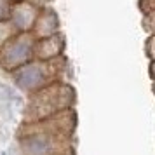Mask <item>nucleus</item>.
Segmentation results:
<instances>
[{
    "instance_id": "1a4fd4ad",
    "label": "nucleus",
    "mask_w": 155,
    "mask_h": 155,
    "mask_svg": "<svg viewBox=\"0 0 155 155\" xmlns=\"http://www.w3.org/2000/svg\"><path fill=\"white\" fill-rule=\"evenodd\" d=\"M18 31L16 28L11 25V21H0V45H4V44L7 42L11 37H14Z\"/></svg>"
},
{
    "instance_id": "6e6552de",
    "label": "nucleus",
    "mask_w": 155,
    "mask_h": 155,
    "mask_svg": "<svg viewBox=\"0 0 155 155\" xmlns=\"http://www.w3.org/2000/svg\"><path fill=\"white\" fill-rule=\"evenodd\" d=\"M30 33L33 35L35 40L40 38H47L51 35L59 33V18L58 12L51 7H42L37 14V19L33 23V26L30 30Z\"/></svg>"
},
{
    "instance_id": "9d476101",
    "label": "nucleus",
    "mask_w": 155,
    "mask_h": 155,
    "mask_svg": "<svg viewBox=\"0 0 155 155\" xmlns=\"http://www.w3.org/2000/svg\"><path fill=\"white\" fill-rule=\"evenodd\" d=\"M11 2L9 0H0V21H9V14H11Z\"/></svg>"
},
{
    "instance_id": "ddd939ff",
    "label": "nucleus",
    "mask_w": 155,
    "mask_h": 155,
    "mask_svg": "<svg viewBox=\"0 0 155 155\" xmlns=\"http://www.w3.org/2000/svg\"><path fill=\"white\" fill-rule=\"evenodd\" d=\"M152 45H153V35H148L147 44H145V52L148 56V61H153V51H152Z\"/></svg>"
},
{
    "instance_id": "39448f33",
    "label": "nucleus",
    "mask_w": 155,
    "mask_h": 155,
    "mask_svg": "<svg viewBox=\"0 0 155 155\" xmlns=\"http://www.w3.org/2000/svg\"><path fill=\"white\" fill-rule=\"evenodd\" d=\"M77 129V113L75 110H66L58 115H52L49 119L31 122V124H21L18 136L26 134H51V136H73Z\"/></svg>"
},
{
    "instance_id": "f03ea898",
    "label": "nucleus",
    "mask_w": 155,
    "mask_h": 155,
    "mask_svg": "<svg viewBox=\"0 0 155 155\" xmlns=\"http://www.w3.org/2000/svg\"><path fill=\"white\" fill-rule=\"evenodd\" d=\"M66 73V58L61 56L51 61H37L31 59L30 63L23 64L21 68L12 71L14 84L26 94L44 89L45 85H51L54 82H63V77Z\"/></svg>"
},
{
    "instance_id": "20e7f679",
    "label": "nucleus",
    "mask_w": 155,
    "mask_h": 155,
    "mask_svg": "<svg viewBox=\"0 0 155 155\" xmlns=\"http://www.w3.org/2000/svg\"><path fill=\"white\" fill-rule=\"evenodd\" d=\"M35 38L31 33H16L11 37L4 45H0V66L7 71L21 68L23 64L31 61V51H33Z\"/></svg>"
},
{
    "instance_id": "7ed1b4c3",
    "label": "nucleus",
    "mask_w": 155,
    "mask_h": 155,
    "mask_svg": "<svg viewBox=\"0 0 155 155\" xmlns=\"http://www.w3.org/2000/svg\"><path fill=\"white\" fill-rule=\"evenodd\" d=\"M19 155H73V136H51V134H26L18 136Z\"/></svg>"
},
{
    "instance_id": "9b49d317",
    "label": "nucleus",
    "mask_w": 155,
    "mask_h": 155,
    "mask_svg": "<svg viewBox=\"0 0 155 155\" xmlns=\"http://www.w3.org/2000/svg\"><path fill=\"white\" fill-rule=\"evenodd\" d=\"M140 11L141 16L153 14V0H140Z\"/></svg>"
},
{
    "instance_id": "423d86ee",
    "label": "nucleus",
    "mask_w": 155,
    "mask_h": 155,
    "mask_svg": "<svg viewBox=\"0 0 155 155\" xmlns=\"http://www.w3.org/2000/svg\"><path fill=\"white\" fill-rule=\"evenodd\" d=\"M38 11L40 9L37 7L35 4H31L30 0L12 4L11 5V14H9V21L16 28L18 33H28L37 19Z\"/></svg>"
},
{
    "instance_id": "f257e3e1",
    "label": "nucleus",
    "mask_w": 155,
    "mask_h": 155,
    "mask_svg": "<svg viewBox=\"0 0 155 155\" xmlns=\"http://www.w3.org/2000/svg\"><path fill=\"white\" fill-rule=\"evenodd\" d=\"M75 103H77V92L71 84L63 80L45 85L44 89L30 94L23 113V124L38 122L66 110H73Z\"/></svg>"
},
{
    "instance_id": "4468645a",
    "label": "nucleus",
    "mask_w": 155,
    "mask_h": 155,
    "mask_svg": "<svg viewBox=\"0 0 155 155\" xmlns=\"http://www.w3.org/2000/svg\"><path fill=\"white\" fill-rule=\"evenodd\" d=\"M11 4H18V2H25V0H9Z\"/></svg>"
},
{
    "instance_id": "f8f14e48",
    "label": "nucleus",
    "mask_w": 155,
    "mask_h": 155,
    "mask_svg": "<svg viewBox=\"0 0 155 155\" xmlns=\"http://www.w3.org/2000/svg\"><path fill=\"white\" fill-rule=\"evenodd\" d=\"M141 23L147 30L148 35H153V28H152V23H153V14H148V16H141Z\"/></svg>"
},
{
    "instance_id": "0eeeda50",
    "label": "nucleus",
    "mask_w": 155,
    "mask_h": 155,
    "mask_svg": "<svg viewBox=\"0 0 155 155\" xmlns=\"http://www.w3.org/2000/svg\"><path fill=\"white\" fill-rule=\"evenodd\" d=\"M64 47H66V42H64V37L61 33L35 40L33 51H31V59H37V61L58 59V58L64 56Z\"/></svg>"
}]
</instances>
